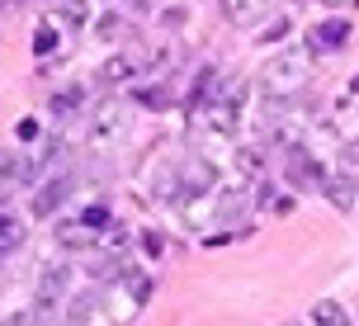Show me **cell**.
I'll use <instances>...</instances> for the list:
<instances>
[{"label": "cell", "mask_w": 359, "mask_h": 326, "mask_svg": "<svg viewBox=\"0 0 359 326\" xmlns=\"http://www.w3.org/2000/svg\"><path fill=\"white\" fill-rule=\"evenodd\" d=\"M81 104H86V90H81V86H72V90H57L53 100H48V114H53V118H72Z\"/></svg>", "instance_id": "9a60e30c"}, {"label": "cell", "mask_w": 359, "mask_h": 326, "mask_svg": "<svg viewBox=\"0 0 359 326\" xmlns=\"http://www.w3.org/2000/svg\"><path fill=\"white\" fill-rule=\"evenodd\" d=\"M53 10H67V5H81V0H48Z\"/></svg>", "instance_id": "4dcf8cb0"}, {"label": "cell", "mask_w": 359, "mask_h": 326, "mask_svg": "<svg viewBox=\"0 0 359 326\" xmlns=\"http://www.w3.org/2000/svg\"><path fill=\"white\" fill-rule=\"evenodd\" d=\"M265 95L269 100H293V95H303L307 86V57L303 53H279L274 62L265 67Z\"/></svg>", "instance_id": "7a4b0ae2"}, {"label": "cell", "mask_w": 359, "mask_h": 326, "mask_svg": "<svg viewBox=\"0 0 359 326\" xmlns=\"http://www.w3.org/2000/svg\"><path fill=\"white\" fill-rule=\"evenodd\" d=\"M72 175H53V180H43L38 184V194H34V217H48V213H57L62 203L72 199Z\"/></svg>", "instance_id": "8992f818"}, {"label": "cell", "mask_w": 359, "mask_h": 326, "mask_svg": "<svg viewBox=\"0 0 359 326\" xmlns=\"http://www.w3.org/2000/svg\"><path fill=\"white\" fill-rule=\"evenodd\" d=\"M217 86H222V81H217V67H213V62H203V67H198V76H194V86H189V104H194V109L208 104Z\"/></svg>", "instance_id": "8fae6325"}, {"label": "cell", "mask_w": 359, "mask_h": 326, "mask_svg": "<svg viewBox=\"0 0 359 326\" xmlns=\"http://www.w3.org/2000/svg\"><path fill=\"white\" fill-rule=\"evenodd\" d=\"M142 246H147V255H161V251H165V241H161L156 232H142Z\"/></svg>", "instance_id": "4316f807"}, {"label": "cell", "mask_w": 359, "mask_h": 326, "mask_svg": "<svg viewBox=\"0 0 359 326\" xmlns=\"http://www.w3.org/2000/svg\"><path fill=\"white\" fill-rule=\"evenodd\" d=\"M241 213V194H236V189H222V194H217V222H227V217H236Z\"/></svg>", "instance_id": "7402d4cb"}, {"label": "cell", "mask_w": 359, "mask_h": 326, "mask_svg": "<svg viewBox=\"0 0 359 326\" xmlns=\"http://www.w3.org/2000/svg\"><path fill=\"white\" fill-rule=\"evenodd\" d=\"M53 236L62 241V246H76V251H86L90 241H95V227H86V222L76 217V222H57V227H53Z\"/></svg>", "instance_id": "5bb4252c"}, {"label": "cell", "mask_w": 359, "mask_h": 326, "mask_svg": "<svg viewBox=\"0 0 359 326\" xmlns=\"http://www.w3.org/2000/svg\"><path fill=\"white\" fill-rule=\"evenodd\" d=\"M57 48H62V34H57V24H38V34H34V53H38V57H53Z\"/></svg>", "instance_id": "d6986e66"}, {"label": "cell", "mask_w": 359, "mask_h": 326, "mask_svg": "<svg viewBox=\"0 0 359 326\" xmlns=\"http://www.w3.org/2000/svg\"><path fill=\"white\" fill-rule=\"evenodd\" d=\"M213 184H217L213 161H203V156L180 161V189H184V194H213Z\"/></svg>", "instance_id": "5b68a950"}, {"label": "cell", "mask_w": 359, "mask_h": 326, "mask_svg": "<svg viewBox=\"0 0 359 326\" xmlns=\"http://www.w3.org/2000/svg\"><path fill=\"white\" fill-rule=\"evenodd\" d=\"M10 208V180H0V213Z\"/></svg>", "instance_id": "f546056e"}, {"label": "cell", "mask_w": 359, "mask_h": 326, "mask_svg": "<svg viewBox=\"0 0 359 326\" xmlns=\"http://www.w3.org/2000/svg\"><path fill=\"white\" fill-rule=\"evenodd\" d=\"M95 303H100L95 293H86V298H76L72 308H67V322H72V326H86L90 317H95Z\"/></svg>", "instance_id": "ffe728a7"}, {"label": "cell", "mask_w": 359, "mask_h": 326, "mask_svg": "<svg viewBox=\"0 0 359 326\" xmlns=\"http://www.w3.org/2000/svg\"><path fill=\"white\" fill-rule=\"evenodd\" d=\"M133 76H137V62H133V57H114V62L100 67V81H104V86H123Z\"/></svg>", "instance_id": "e0dca14e"}, {"label": "cell", "mask_w": 359, "mask_h": 326, "mask_svg": "<svg viewBox=\"0 0 359 326\" xmlns=\"http://www.w3.org/2000/svg\"><path fill=\"white\" fill-rule=\"evenodd\" d=\"M279 34H288V15H274V24L265 29V43H274Z\"/></svg>", "instance_id": "484cf974"}, {"label": "cell", "mask_w": 359, "mask_h": 326, "mask_svg": "<svg viewBox=\"0 0 359 326\" xmlns=\"http://www.w3.org/2000/svg\"><path fill=\"white\" fill-rule=\"evenodd\" d=\"M341 170L350 175V180L359 175V137H350V142L341 147Z\"/></svg>", "instance_id": "603a6c76"}, {"label": "cell", "mask_w": 359, "mask_h": 326, "mask_svg": "<svg viewBox=\"0 0 359 326\" xmlns=\"http://www.w3.org/2000/svg\"><path fill=\"white\" fill-rule=\"evenodd\" d=\"M322 194H326L331 203H336L341 213H350V208H355V184H350V175H341V180H326Z\"/></svg>", "instance_id": "ac0fdd59"}, {"label": "cell", "mask_w": 359, "mask_h": 326, "mask_svg": "<svg viewBox=\"0 0 359 326\" xmlns=\"http://www.w3.org/2000/svg\"><path fill=\"white\" fill-rule=\"evenodd\" d=\"M67 284H72V265H48V270L38 274V298H53V303H62Z\"/></svg>", "instance_id": "ba28073f"}, {"label": "cell", "mask_w": 359, "mask_h": 326, "mask_svg": "<svg viewBox=\"0 0 359 326\" xmlns=\"http://www.w3.org/2000/svg\"><path fill=\"white\" fill-rule=\"evenodd\" d=\"M284 175H288V184L293 189H312V194H322L326 189V170H322V161L312 156V151H288V165H284Z\"/></svg>", "instance_id": "277c9868"}, {"label": "cell", "mask_w": 359, "mask_h": 326, "mask_svg": "<svg viewBox=\"0 0 359 326\" xmlns=\"http://www.w3.org/2000/svg\"><path fill=\"white\" fill-rule=\"evenodd\" d=\"M24 246V222L15 213H0V255H10Z\"/></svg>", "instance_id": "2e32d148"}, {"label": "cell", "mask_w": 359, "mask_h": 326, "mask_svg": "<svg viewBox=\"0 0 359 326\" xmlns=\"http://www.w3.org/2000/svg\"><path fill=\"white\" fill-rule=\"evenodd\" d=\"M222 15L232 19L236 29H246V24H255L265 15V0H222Z\"/></svg>", "instance_id": "4fadbf2b"}, {"label": "cell", "mask_w": 359, "mask_h": 326, "mask_svg": "<svg viewBox=\"0 0 359 326\" xmlns=\"http://www.w3.org/2000/svg\"><path fill=\"white\" fill-rule=\"evenodd\" d=\"M62 156H67V142L62 137H48V142L38 147V165H57Z\"/></svg>", "instance_id": "44dd1931"}, {"label": "cell", "mask_w": 359, "mask_h": 326, "mask_svg": "<svg viewBox=\"0 0 359 326\" xmlns=\"http://www.w3.org/2000/svg\"><path fill=\"white\" fill-rule=\"evenodd\" d=\"M118 29H123V19H118V15H104L100 24H95V34H100V38H118Z\"/></svg>", "instance_id": "cb8c5ba5"}, {"label": "cell", "mask_w": 359, "mask_h": 326, "mask_svg": "<svg viewBox=\"0 0 359 326\" xmlns=\"http://www.w3.org/2000/svg\"><path fill=\"white\" fill-rule=\"evenodd\" d=\"M307 43H312V53H341L345 43H350V19H322L307 34Z\"/></svg>", "instance_id": "52a82bcc"}, {"label": "cell", "mask_w": 359, "mask_h": 326, "mask_svg": "<svg viewBox=\"0 0 359 326\" xmlns=\"http://www.w3.org/2000/svg\"><path fill=\"white\" fill-rule=\"evenodd\" d=\"M350 95H359V76H355V81H350Z\"/></svg>", "instance_id": "1f68e13d"}, {"label": "cell", "mask_w": 359, "mask_h": 326, "mask_svg": "<svg viewBox=\"0 0 359 326\" xmlns=\"http://www.w3.org/2000/svg\"><path fill=\"white\" fill-rule=\"evenodd\" d=\"M0 180H34V161H29L24 151L0 147Z\"/></svg>", "instance_id": "30bf717a"}, {"label": "cell", "mask_w": 359, "mask_h": 326, "mask_svg": "<svg viewBox=\"0 0 359 326\" xmlns=\"http://www.w3.org/2000/svg\"><path fill=\"white\" fill-rule=\"evenodd\" d=\"M307 317H312V326H350V312H345V303H336V298H317Z\"/></svg>", "instance_id": "9c48e42d"}, {"label": "cell", "mask_w": 359, "mask_h": 326, "mask_svg": "<svg viewBox=\"0 0 359 326\" xmlns=\"http://www.w3.org/2000/svg\"><path fill=\"white\" fill-rule=\"evenodd\" d=\"M128 123H133L128 104H118V100H100V104L90 109V118H86V142L100 147V151H109V147H118L128 137Z\"/></svg>", "instance_id": "6da1fadb"}, {"label": "cell", "mask_w": 359, "mask_h": 326, "mask_svg": "<svg viewBox=\"0 0 359 326\" xmlns=\"http://www.w3.org/2000/svg\"><path fill=\"white\" fill-rule=\"evenodd\" d=\"M236 175H241V180H255L260 184V175H265V151H260V147H236Z\"/></svg>", "instance_id": "7c38bea8"}, {"label": "cell", "mask_w": 359, "mask_h": 326, "mask_svg": "<svg viewBox=\"0 0 359 326\" xmlns=\"http://www.w3.org/2000/svg\"><path fill=\"white\" fill-rule=\"evenodd\" d=\"M81 222L100 232V227H104V222H109V208H100V203H95V208H86V213H81Z\"/></svg>", "instance_id": "d4e9b609"}, {"label": "cell", "mask_w": 359, "mask_h": 326, "mask_svg": "<svg viewBox=\"0 0 359 326\" xmlns=\"http://www.w3.org/2000/svg\"><path fill=\"white\" fill-rule=\"evenodd\" d=\"M114 5H118V10H128V15H142L151 0H114Z\"/></svg>", "instance_id": "83f0119b"}, {"label": "cell", "mask_w": 359, "mask_h": 326, "mask_svg": "<svg viewBox=\"0 0 359 326\" xmlns=\"http://www.w3.org/2000/svg\"><path fill=\"white\" fill-rule=\"evenodd\" d=\"M19 137H24V142H34V137H38V123H34V118H24V123H19Z\"/></svg>", "instance_id": "f1b7e54d"}, {"label": "cell", "mask_w": 359, "mask_h": 326, "mask_svg": "<svg viewBox=\"0 0 359 326\" xmlns=\"http://www.w3.org/2000/svg\"><path fill=\"white\" fill-rule=\"evenodd\" d=\"M241 109H246V81H222L217 95L208 100V128H213L217 137H236Z\"/></svg>", "instance_id": "3957f363"}]
</instances>
